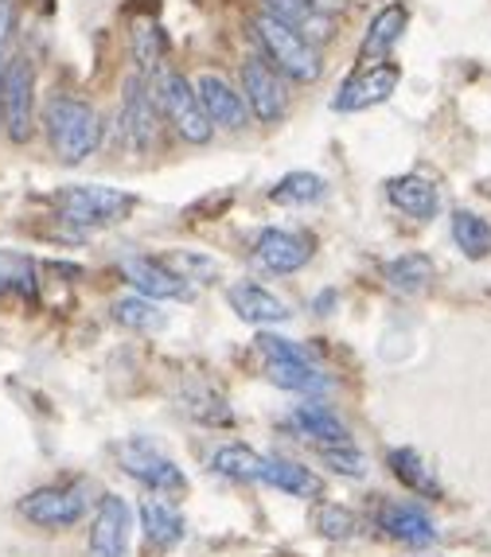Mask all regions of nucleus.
<instances>
[{
	"label": "nucleus",
	"mask_w": 491,
	"mask_h": 557,
	"mask_svg": "<svg viewBox=\"0 0 491 557\" xmlns=\"http://www.w3.org/2000/svg\"><path fill=\"white\" fill-rule=\"evenodd\" d=\"M20 515L32 522V527L44 530H66L83 522L86 515V495L83 487H66V483H51V487H36L20 499Z\"/></svg>",
	"instance_id": "nucleus-7"
},
{
	"label": "nucleus",
	"mask_w": 491,
	"mask_h": 557,
	"mask_svg": "<svg viewBox=\"0 0 491 557\" xmlns=\"http://www.w3.org/2000/svg\"><path fill=\"white\" fill-rule=\"evenodd\" d=\"M118 460L125 468L130 480H137L140 487H149L152 495H184L187 492V475L176 460H168L160 448H152L149 441H125L118 445Z\"/></svg>",
	"instance_id": "nucleus-6"
},
{
	"label": "nucleus",
	"mask_w": 491,
	"mask_h": 557,
	"mask_svg": "<svg viewBox=\"0 0 491 557\" xmlns=\"http://www.w3.org/2000/svg\"><path fill=\"white\" fill-rule=\"evenodd\" d=\"M133 55H137V63L145 66V71H157L160 63H164L168 55V36L160 24H137V32H133Z\"/></svg>",
	"instance_id": "nucleus-33"
},
{
	"label": "nucleus",
	"mask_w": 491,
	"mask_h": 557,
	"mask_svg": "<svg viewBox=\"0 0 491 557\" xmlns=\"http://www.w3.org/2000/svg\"><path fill=\"white\" fill-rule=\"evenodd\" d=\"M242 94H246V110L258 121L273 125L289 110V86L285 75L269 59H246L242 63Z\"/></svg>",
	"instance_id": "nucleus-8"
},
{
	"label": "nucleus",
	"mask_w": 491,
	"mask_h": 557,
	"mask_svg": "<svg viewBox=\"0 0 491 557\" xmlns=\"http://www.w3.org/2000/svg\"><path fill=\"white\" fill-rule=\"evenodd\" d=\"M320 460H324L335 475H347V480H363V475H367V460H363V453L355 445L320 448Z\"/></svg>",
	"instance_id": "nucleus-34"
},
{
	"label": "nucleus",
	"mask_w": 491,
	"mask_h": 557,
	"mask_svg": "<svg viewBox=\"0 0 491 557\" xmlns=\"http://www.w3.org/2000/svg\"><path fill=\"white\" fill-rule=\"evenodd\" d=\"M379 530L386 539L394 542H406V546H429L437 542V527L417 503L406 499H386L379 507Z\"/></svg>",
	"instance_id": "nucleus-15"
},
{
	"label": "nucleus",
	"mask_w": 491,
	"mask_h": 557,
	"mask_svg": "<svg viewBox=\"0 0 491 557\" xmlns=\"http://www.w3.org/2000/svg\"><path fill=\"white\" fill-rule=\"evenodd\" d=\"M140 530H145V539H149V546H176L180 539H184V519H180V511L172 507L168 499H145L140 503Z\"/></svg>",
	"instance_id": "nucleus-24"
},
{
	"label": "nucleus",
	"mask_w": 491,
	"mask_h": 557,
	"mask_svg": "<svg viewBox=\"0 0 491 557\" xmlns=\"http://www.w3.org/2000/svg\"><path fill=\"white\" fill-rule=\"evenodd\" d=\"M324 191H328L324 176H316V172H289V176H281L273 184L269 199L281 207H308L316 199H324Z\"/></svg>",
	"instance_id": "nucleus-28"
},
{
	"label": "nucleus",
	"mask_w": 491,
	"mask_h": 557,
	"mask_svg": "<svg viewBox=\"0 0 491 557\" xmlns=\"http://www.w3.org/2000/svg\"><path fill=\"white\" fill-rule=\"evenodd\" d=\"M36 129V71L24 55L9 59L0 71V133L24 145Z\"/></svg>",
	"instance_id": "nucleus-4"
},
{
	"label": "nucleus",
	"mask_w": 491,
	"mask_h": 557,
	"mask_svg": "<svg viewBox=\"0 0 491 557\" xmlns=\"http://www.w3.org/2000/svg\"><path fill=\"white\" fill-rule=\"evenodd\" d=\"M130 549V503L102 495L90 519V557H125Z\"/></svg>",
	"instance_id": "nucleus-13"
},
{
	"label": "nucleus",
	"mask_w": 491,
	"mask_h": 557,
	"mask_svg": "<svg viewBox=\"0 0 491 557\" xmlns=\"http://www.w3.org/2000/svg\"><path fill=\"white\" fill-rule=\"evenodd\" d=\"M316 530H320L328 542H352L363 530V522H359V515H355L352 507H343V503H320Z\"/></svg>",
	"instance_id": "nucleus-32"
},
{
	"label": "nucleus",
	"mask_w": 491,
	"mask_h": 557,
	"mask_svg": "<svg viewBox=\"0 0 491 557\" xmlns=\"http://www.w3.org/2000/svg\"><path fill=\"white\" fill-rule=\"evenodd\" d=\"M386 465H390V472L406 483L409 492L426 495V499L441 495V483L433 480V468H426V460H421L414 448H394V453L386 456Z\"/></svg>",
	"instance_id": "nucleus-26"
},
{
	"label": "nucleus",
	"mask_w": 491,
	"mask_h": 557,
	"mask_svg": "<svg viewBox=\"0 0 491 557\" xmlns=\"http://www.w3.org/2000/svg\"><path fill=\"white\" fill-rule=\"evenodd\" d=\"M195 94H199V102H204L214 129H242L246 125V98L226 78L207 71V75L195 78Z\"/></svg>",
	"instance_id": "nucleus-16"
},
{
	"label": "nucleus",
	"mask_w": 491,
	"mask_h": 557,
	"mask_svg": "<svg viewBox=\"0 0 491 557\" xmlns=\"http://www.w3.org/2000/svg\"><path fill=\"white\" fill-rule=\"evenodd\" d=\"M56 211L66 226H83V231H94V226H113L125 223L137 207V196L130 191H118V187L106 184H75L56 191Z\"/></svg>",
	"instance_id": "nucleus-3"
},
{
	"label": "nucleus",
	"mask_w": 491,
	"mask_h": 557,
	"mask_svg": "<svg viewBox=\"0 0 491 557\" xmlns=\"http://www.w3.org/2000/svg\"><path fill=\"white\" fill-rule=\"evenodd\" d=\"M386 199L398 207L402 214L417 219V223H429V219H437V211H441V191L433 187V180L417 176V172L390 180V184H386Z\"/></svg>",
	"instance_id": "nucleus-18"
},
{
	"label": "nucleus",
	"mask_w": 491,
	"mask_h": 557,
	"mask_svg": "<svg viewBox=\"0 0 491 557\" xmlns=\"http://www.w3.org/2000/svg\"><path fill=\"white\" fill-rule=\"evenodd\" d=\"M402 83V66L390 63V59H382V63H367L363 71H355L347 83L340 86V94H335V110L340 113H363L371 110V106H382L390 98V94L398 90Z\"/></svg>",
	"instance_id": "nucleus-9"
},
{
	"label": "nucleus",
	"mask_w": 491,
	"mask_h": 557,
	"mask_svg": "<svg viewBox=\"0 0 491 557\" xmlns=\"http://www.w3.org/2000/svg\"><path fill=\"white\" fill-rule=\"evenodd\" d=\"M261 483L278 487L285 495H297V499H320L324 495V483L312 468L293 465V460H281V456H266V468H261Z\"/></svg>",
	"instance_id": "nucleus-21"
},
{
	"label": "nucleus",
	"mask_w": 491,
	"mask_h": 557,
	"mask_svg": "<svg viewBox=\"0 0 491 557\" xmlns=\"http://www.w3.org/2000/svg\"><path fill=\"white\" fill-rule=\"evenodd\" d=\"M453 242L464 258L483 261L491 253V226L476 211H456L453 214Z\"/></svg>",
	"instance_id": "nucleus-29"
},
{
	"label": "nucleus",
	"mask_w": 491,
	"mask_h": 557,
	"mask_svg": "<svg viewBox=\"0 0 491 557\" xmlns=\"http://www.w3.org/2000/svg\"><path fill=\"white\" fill-rule=\"evenodd\" d=\"M254 36H258L266 59L278 66L285 78H293V83H320V75H324V59H320V47L316 44H308L305 36L285 28V24L273 20L269 12H258V20H254Z\"/></svg>",
	"instance_id": "nucleus-2"
},
{
	"label": "nucleus",
	"mask_w": 491,
	"mask_h": 557,
	"mask_svg": "<svg viewBox=\"0 0 491 557\" xmlns=\"http://www.w3.org/2000/svg\"><path fill=\"white\" fill-rule=\"evenodd\" d=\"M266 379L281 391H297V394H320L328 391L332 382L328 374L316 367L312 359H278V362H266Z\"/></svg>",
	"instance_id": "nucleus-23"
},
{
	"label": "nucleus",
	"mask_w": 491,
	"mask_h": 557,
	"mask_svg": "<svg viewBox=\"0 0 491 557\" xmlns=\"http://www.w3.org/2000/svg\"><path fill=\"white\" fill-rule=\"evenodd\" d=\"M211 468L219 475H226V480L261 483V468H266V456L254 453V448H246V445H223V448H214Z\"/></svg>",
	"instance_id": "nucleus-27"
},
{
	"label": "nucleus",
	"mask_w": 491,
	"mask_h": 557,
	"mask_svg": "<svg viewBox=\"0 0 491 557\" xmlns=\"http://www.w3.org/2000/svg\"><path fill=\"white\" fill-rule=\"evenodd\" d=\"M293 429H297L305 441H312L316 448L352 445V429L343 425L332 409H324V406H300L297 413H293Z\"/></svg>",
	"instance_id": "nucleus-22"
},
{
	"label": "nucleus",
	"mask_w": 491,
	"mask_h": 557,
	"mask_svg": "<svg viewBox=\"0 0 491 557\" xmlns=\"http://www.w3.org/2000/svg\"><path fill=\"white\" fill-rule=\"evenodd\" d=\"M261 12L281 20L285 28H293L297 36H305L316 47L328 44L335 32V12L324 9L320 0H261Z\"/></svg>",
	"instance_id": "nucleus-12"
},
{
	"label": "nucleus",
	"mask_w": 491,
	"mask_h": 557,
	"mask_svg": "<svg viewBox=\"0 0 491 557\" xmlns=\"http://www.w3.org/2000/svg\"><path fill=\"white\" fill-rule=\"evenodd\" d=\"M406 24H409L406 4H386V9L367 24V36H363V44H359V63L367 66V63L390 59L394 44H398L402 32H406Z\"/></svg>",
	"instance_id": "nucleus-19"
},
{
	"label": "nucleus",
	"mask_w": 491,
	"mask_h": 557,
	"mask_svg": "<svg viewBox=\"0 0 491 557\" xmlns=\"http://www.w3.org/2000/svg\"><path fill=\"white\" fill-rule=\"evenodd\" d=\"M44 125H47V140H51V152L63 164H83L98 149V140H102V121H98L94 106L78 102V98H66V94H56L44 106Z\"/></svg>",
	"instance_id": "nucleus-1"
},
{
	"label": "nucleus",
	"mask_w": 491,
	"mask_h": 557,
	"mask_svg": "<svg viewBox=\"0 0 491 557\" xmlns=\"http://www.w3.org/2000/svg\"><path fill=\"white\" fill-rule=\"evenodd\" d=\"M157 98H160L164 117L172 121V129H176L187 145H207V140H211L214 125H211V117H207L204 102H199V94H195V83H187L176 71H168L157 83Z\"/></svg>",
	"instance_id": "nucleus-5"
},
{
	"label": "nucleus",
	"mask_w": 491,
	"mask_h": 557,
	"mask_svg": "<svg viewBox=\"0 0 491 557\" xmlns=\"http://www.w3.org/2000/svg\"><path fill=\"white\" fill-rule=\"evenodd\" d=\"M36 297V261L20 250H0V300Z\"/></svg>",
	"instance_id": "nucleus-25"
},
{
	"label": "nucleus",
	"mask_w": 491,
	"mask_h": 557,
	"mask_svg": "<svg viewBox=\"0 0 491 557\" xmlns=\"http://www.w3.org/2000/svg\"><path fill=\"white\" fill-rule=\"evenodd\" d=\"M332 300H335V293H320V297H316V308H320V312H328V308H332Z\"/></svg>",
	"instance_id": "nucleus-36"
},
{
	"label": "nucleus",
	"mask_w": 491,
	"mask_h": 557,
	"mask_svg": "<svg viewBox=\"0 0 491 557\" xmlns=\"http://www.w3.org/2000/svg\"><path fill=\"white\" fill-rule=\"evenodd\" d=\"M113 320L130 332H160L168 324V317L157 308V300L149 297H125L113 305Z\"/></svg>",
	"instance_id": "nucleus-30"
},
{
	"label": "nucleus",
	"mask_w": 491,
	"mask_h": 557,
	"mask_svg": "<svg viewBox=\"0 0 491 557\" xmlns=\"http://www.w3.org/2000/svg\"><path fill=\"white\" fill-rule=\"evenodd\" d=\"M254 261H258L266 273H297L312 261V238L300 231H281V226H269V231L258 234L254 242Z\"/></svg>",
	"instance_id": "nucleus-11"
},
{
	"label": "nucleus",
	"mask_w": 491,
	"mask_h": 557,
	"mask_svg": "<svg viewBox=\"0 0 491 557\" xmlns=\"http://www.w3.org/2000/svg\"><path fill=\"white\" fill-rule=\"evenodd\" d=\"M437 277V265L429 253H398V258H390L386 265H382V281H386L394 293H402V297H417V293H426L429 285H433Z\"/></svg>",
	"instance_id": "nucleus-20"
},
{
	"label": "nucleus",
	"mask_w": 491,
	"mask_h": 557,
	"mask_svg": "<svg viewBox=\"0 0 491 557\" xmlns=\"http://www.w3.org/2000/svg\"><path fill=\"white\" fill-rule=\"evenodd\" d=\"M226 305L246 324H285L293 317L278 293H269L266 285H254V281H238V285L226 288Z\"/></svg>",
	"instance_id": "nucleus-17"
},
{
	"label": "nucleus",
	"mask_w": 491,
	"mask_h": 557,
	"mask_svg": "<svg viewBox=\"0 0 491 557\" xmlns=\"http://www.w3.org/2000/svg\"><path fill=\"white\" fill-rule=\"evenodd\" d=\"M121 273L130 277V285L137 288L140 297L149 300H184L187 297V281L176 270H168V261L157 258H125L121 261Z\"/></svg>",
	"instance_id": "nucleus-14"
},
{
	"label": "nucleus",
	"mask_w": 491,
	"mask_h": 557,
	"mask_svg": "<svg viewBox=\"0 0 491 557\" xmlns=\"http://www.w3.org/2000/svg\"><path fill=\"white\" fill-rule=\"evenodd\" d=\"M9 39H12V4L0 0V71L9 66Z\"/></svg>",
	"instance_id": "nucleus-35"
},
{
	"label": "nucleus",
	"mask_w": 491,
	"mask_h": 557,
	"mask_svg": "<svg viewBox=\"0 0 491 557\" xmlns=\"http://www.w3.org/2000/svg\"><path fill=\"white\" fill-rule=\"evenodd\" d=\"M157 94H152L149 78L133 75L125 83V98H121V133L133 152H149L157 145Z\"/></svg>",
	"instance_id": "nucleus-10"
},
{
	"label": "nucleus",
	"mask_w": 491,
	"mask_h": 557,
	"mask_svg": "<svg viewBox=\"0 0 491 557\" xmlns=\"http://www.w3.org/2000/svg\"><path fill=\"white\" fill-rule=\"evenodd\" d=\"M180 409H184L187 418L195 421H204V425H231L234 413L231 406H226L223 394H214V391H187L184 398H180Z\"/></svg>",
	"instance_id": "nucleus-31"
}]
</instances>
